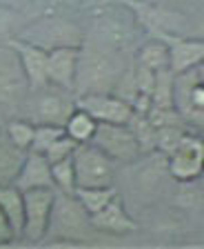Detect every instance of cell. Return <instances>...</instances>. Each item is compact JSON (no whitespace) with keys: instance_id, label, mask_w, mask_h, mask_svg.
Here are the masks:
<instances>
[{"instance_id":"cell-17","label":"cell","mask_w":204,"mask_h":249,"mask_svg":"<svg viewBox=\"0 0 204 249\" xmlns=\"http://www.w3.org/2000/svg\"><path fill=\"white\" fill-rule=\"evenodd\" d=\"M98 127V123L94 120V116H89L84 109L76 107L71 114H69L67 123H64V134L69 138H74L76 142H89L94 138V131Z\"/></svg>"},{"instance_id":"cell-15","label":"cell","mask_w":204,"mask_h":249,"mask_svg":"<svg viewBox=\"0 0 204 249\" xmlns=\"http://www.w3.org/2000/svg\"><path fill=\"white\" fill-rule=\"evenodd\" d=\"M0 209L9 220L16 238H20L25 225V198L16 185H0Z\"/></svg>"},{"instance_id":"cell-12","label":"cell","mask_w":204,"mask_h":249,"mask_svg":"<svg viewBox=\"0 0 204 249\" xmlns=\"http://www.w3.org/2000/svg\"><path fill=\"white\" fill-rule=\"evenodd\" d=\"M14 185H16L20 192L38 189V187H51V189H56L53 176H51V162L45 158V154L29 149L25 162H22V169H20V174H18V178L14 180Z\"/></svg>"},{"instance_id":"cell-7","label":"cell","mask_w":204,"mask_h":249,"mask_svg":"<svg viewBox=\"0 0 204 249\" xmlns=\"http://www.w3.org/2000/svg\"><path fill=\"white\" fill-rule=\"evenodd\" d=\"M76 107L84 109L89 116H94L95 123H115V124H129L133 118V107L131 103L107 93H84L76 98Z\"/></svg>"},{"instance_id":"cell-1","label":"cell","mask_w":204,"mask_h":249,"mask_svg":"<svg viewBox=\"0 0 204 249\" xmlns=\"http://www.w3.org/2000/svg\"><path fill=\"white\" fill-rule=\"evenodd\" d=\"M122 67L111 52L100 47L78 49V67H76L74 91L78 96L84 93H107L115 87Z\"/></svg>"},{"instance_id":"cell-26","label":"cell","mask_w":204,"mask_h":249,"mask_svg":"<svg viewBox=\"0 0 204 249\" xmlns=\"http://www.w3.org/2000/svg\"><path fill=\"white\" fill-rule=\"evenodd\" d=\"M193 71H195V78H198L200 83H202V85H204V60H202V62H200V65H198V67H195V69H193Z\"/></svg>"},{"instance_id":"cell-24","label":"cell","mask_w":204,"mask_h":249,"mask_svg":"<svg viewBox=\"0 0 204 249\" xmlns=\"http://www.w3.org/2000/svg\"><path fill=\"white\" fill-rule=\"evenodd\" d=\"M136 87L140 93H153V87H156V71L153 69H147L138 65V73H136Z\"/></svg>"},{"instance_id":"cell-4","label":"cell","mask_w":204,"mask_h":249,"mask_svg":"<svg viewBox=\"0 0 204 249\" xmlns=\"http://www.w3.org/2000/svg\"><path fill=\"white\" fill-rule=\"evenodd\" d=\"M98 149H102L111 160L129 162L136 160L140 154V142L131 129V124H115V123H98L94 138L89 140Z\"/></svg>"},{"instance_id":"cell-11","label":"cell","mask_w":204,"mask_h":249,"mask_svg":"<svg viewBox=\"0 0 204 249\" xmlns=\"http://www.w3.org/2000/svg\"><path fill=\"white\" fill-rule=\"evenodd\" d=\"M89 220H91V225H94L95 229H100V231H105V233H115V236H122V233L138 231V223L129 216V213H126L122 200L118 198V194H115L113 200L107 202L100 212L91 213Z\"/></svg>"},{"instance_id":"cell-3","label":"cell","mask_w":204,"mask_h":249,"mask_svg":"<svg viewBox=\"0 0 204 249\" xmlns=\"http://www.w3.org/2000/svg\"><path fill=\"white\" fill-rule=\"evenodd\" d=\"M76 187H111L113 160L94 142H80L74 151Z\"/></svg>"},{"instance_id":"cell-25","label":"cell","mask_w":204,"mask_h":249,"mask_svg":"<svg viewBox=\"0 0 204 249\" xmlns=\"http://www.w3.org/2000/svg\"><path fill=\"white\" fill-rule=\"evenodd\" d=\"M14 240H16V233H14L7 216L2 213V209H0V245H9V243H14Z\"/></svg>"},{"instance_id":"cell-5","label":"cell","mask_w":204,"mask_h":249,"mask_svg":"<svg viewBox=\"0 0 204 249\" xmlns=\"http://www.w3.org/2000/svg\"><path fill=\"white\" fill-rule=\"evenodd\" d=\"M169 174L175 180L191 182L204 174V138L195 134H182L180 142L171 151Z\"/></svg>"},{"instance_id":"cell-19","label":"cell","mask_w":204,"mask_h":249,"mask_svg":"<svg viewBox=\"0 0 204 249\" xmlns=\"http://www.w3.org/2000/svg\"><path fill=\"white\" fill-rule=\"evenodd\" d=\"M51 176L53 185L60 189L63 194H74L76 189V171H74V158H63L51 165Z\"/></svg>"},{"instance_id":"cell-10","label":"cell","mask_w":204,"mask_h":249,"mask_svg":"<svg viewBox=\"0 0 204 249\" xmlns=\"http://www.w3.org/2000/svg\"><path fill=\"white\" fill-rule=\"evenodd\" d=\"M169 45V69L175 76L195 69L204 60V40L191 38H169L162 36Z\"/></svg>"},{"instance_id":"cell-2","label":"cell","mask_w":204,"mask_h":249,"mask_svg":"<svg viewBox=\"0 0 204 249\" xmlns=\"http://www.w3.org/2000/svg\"><path fill=\"white\" fill-rule=\"evenodd\" d=\"M22 198H25V225H22L20 238L25 243H40L51 227L56 189L51 187L27 189L22 192Z\"/></svg>"},{"instance_id":"cell-13","label":"cell","mask_w":204,"mask_h":249,"mask_svg":"<svg viewBox=\"0 0 204 249\" xmlns=\"http://www.w3.org/2000/svg\"><path fill=\"white\" fill-rule=\"evenodd\" d=\"M36 91H40V96H38L36 100V120L38 123H49V124H63L67 123L69 114L76 109L74 103H69L67 98H64L63 89L60 91H47V85L40 89H36Z\"/></svg>"},{"instance_id":"cell-16","label":"cell","mask_w":204,"mask_h":249,"mask_svg":"<svg viewBox=\"0 0 204 249\" xmlns=\"http://www.w3.org/2000/svg\"><path fill=\"white\" fill-rule=\"evenodd\" d=\"M115 196L113 185L111 187H76L74 189V198L80 202V207L84 209L87 216L100 212L107 202H111Z\"/></svg>"},{"instance_id":"cell-18","label":"cell","mask_w":204,"mask_h":249,"mask_svg":"<svg viewBox=\"0 0 204 249\" xmlns=\"http://www.w3.org/2000/svg\"><path fill=\"white\" fill-rule=\"evenodd\" d=\"M138 65L153 71H160V69H169V45L167 40H149L140 47L138 52Z\"/></svg>"},{"instance_id":"cell-14","label":"cell","mask_w":204,"mask_h":249,"mask_svg":"<svg viewBox=\"0 0 204 249\" xmlns=\"http://www.w3.org/2000/svg\"><path fill=\"white\" fill-rule=\"evenodd\" d=\"M27 158V149L14 145L7 136L0 134V185H14Z\"/></svg>"},{"instance_id":"cell-23","label":"cell","mask_w":204,"mask_h":249,"mask_svg":"<svg viewBox=\"0 0 204 249\" xmlns=\"http://www.w3.org/2000/svg\"><path fill=\"white\" fill-rule=\"evenodd\" d=\"M76 147H78V142H76L74 138H69L67 134H63L58 140H53L51 145L45 149V158H47L49 162H58V160H63V158H69V156H74Z\"/></svg>"},{"instance_id":"cell-21","label":"cell","mask_w":204,"mask_h":249,"mask_svg":"<svg viewBox=\"0 0 204 249\" xmlns=\"http://www.w3.org/2000/svg\"><path fill=\"white\" fill-rule=\"evenodd\" d=\"M63 134H64V127H63V124L38 123L36 134H33V142H31V151H40V154H45V149L51 145L53 140L60 138Z\"/></svg>"},{"instance_id":"cell-20","label":"cell","mask_w":204,"mask_h":249,"mask_svg":"<svg viewBox=\"0 0 204 249\" xmlns=\"http://www.w3.org/2000/svg\"><path fill=\"white\" fill-rule=\"evenodd\" d=\"M33 134H36V124H31L29 120H11L7 124L5 136L14 142V145L22 147V149H31V142H33Z\"/></svg>"},{"instance_id":"cell-22","label":"cell","mask_w":204,"mask_h":249,"mask_svg":"<svg viewBox=\"0 0 204 249\" xmlns=\"http://www.w3.org/2000/svg\"><path fill=\"white\" fill-rule=\"evenodd\" d=\"M193 78H195V71H193ZM182 107H187V111H191V114L204 116V85L200 83L198 78H195L191 85H187ZM182 107H180V109H182Z\"/></svg>"},{"instance_id":"cell-6","label":"cell","mask_w":204,"mask_h":249,"mask_svg":"<svg viewBox=\"0 0 204 249\" xmlns=\"http://www.w3.org/2000/svg\"><path fill=\"white\" fill-rule=\"evenodd\" d=\"M29 80L14 47H0V107H11L25 100Z\"/></svg>"},{"instance_id":"cell-9","label":"cell","mask_w":204,"mask_h":249,"mask_svg":"<svg viewBox=\"0 0 204 249\" xmlns=\"http://www.w3.org/2000/svg\"><path fill=\"white\" fill-rule=\"evenodd\" d=\"M11 47L16 49L18 58H20V65L25 69V76L29 80V89H40L47 83V49L33 45V42L27 40H14Z\"/></svg>"},{"instance_id":"cell-8","label":"cell","mask_w":204,"mask_h":249,"mask_svg":"<svg viewBox=\"0 0 204 249\" xmlns=\"http://www.w3.org/2000/svg\"><path fill=\"white\" fill-rule=\"evenodd\" d=\"M78 47H56L47 52V83L63 91H74Z\"/></svg>"}]
</instances>
